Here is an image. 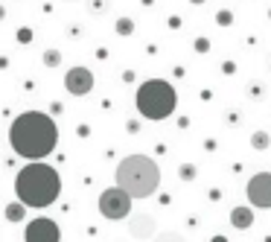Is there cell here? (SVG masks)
<instances>
[{
	"label": "cell",
	"mask_w": 271,
	"mask_h": 242,
	"mask_svg": "<svg viewBox=\"0 0 271 242\" xmlns=\"http://www.w3.org/2000/svg\"><path fill=\"white\" fill-rule=\"evenodd\" d=\"M9 143L21 158H27L30 163L47 158L59 143V125L53 117L41 114V111H24L18 114L9 125Z\"/></svg>",
	"instance_id": "obj_1"
},
{
	"label": "cell",
	"mask_w": 271,
	"mask_h": 242,
	"mask_svg": "<svg viewBox=\"0 0 271 242\" xmlns=\"http://www.w3.org/2000/svg\"><path fill=\"white\" fill-rule=\"evenodd\" d=\"M15 196L27 207H50L61 196V175L44 161L27 163L15 175Z\"/></svg>",
	"instance_id": "obj_2"
},
{
	"label": "cell",
	"mask_w": 271,
	"mask_h": 242,
	"mask_svg": "<svg viewBox=\"0 0 271 242\" xmlns=\"http://www.w3.org/2000/svg\"><path fill=\"white\" fill-rule=\"evenodd\" d=\"M114 181L120 190H125L131 199H149L160 187V166L149 155H128L117 163Z\"/></svg>",
	"instance_id": "obj_3"
},
{
	"label": "cell",
	"mask_w": 271,
	"mask_h": 242,
	"mask_svg": "<svg viewBox=\"0 0 271 242\" xmlns=\"http://www.w3.org/2000/svg\"><path fill=\"white\" fill-rule=\"evenodd\" d=\"M134 105L146 120H166L178 108V93L166 79H146L134 93Z\"/></svg>",
	"instance_id": "obj_4"
},
{
	"label": "cell",
	"mask_w": 271,
	"mask_h": 242,
	"mask_svg": "<svg viewBox=\"0 0 271 242\" xmlns=\"http://www.w3.org/2000/svg\"><path fill=\"white\" fill-rule=\"evenodd\" d=\"M99 213H102L105 219H111V222L125 219V216L131 213V196H128L125 190H120V187L102 190V196H99Z\"/></svg>",
	"instance_id": "obj_5"
},
{
	"label": "cell",
	"mask_w": 271,
	"mask_h": 242,
	"mask_svg": "<svg viewBox=\"0 0 271 242\" xmlns=\"http://www.w3.org/2000/svg\"><path fill=\"white\" fill-rule=\"evenodd\" d=\"M24 242H61V228L56 225V219L38 216L24 228Z\"/></svg>",
	"instance_id": "obj_6"
},
{
	"label": "cell",
	"mask_w": 271,
	"mask_h": 242,
	"mask_svg": "<svg viewBox=\"0 0 271 242\" xmlns=\"http://www.w3.org/2000/svg\"><path fill=\"white\" fill-rule=\"evenodd\" d=\"M245 196H248V202L254 207L271 210V172H257L245 187Z\"/></svg>",
	"instance_id": "obj_7"
},
{
	"label": "cell",
	"mask_w": 271,
	"mask_h": 242,
	"mask_svg": "<svg viewBox=\"0 0 271 242\" xmlns=\"http://www.w3.org/2000/svg\"><path fill=\"white\" fill-rule=\"evenodd\" d=\"M64 88L70 96H88L90 88H93V73L88 67H70L64 73Z\"/></svg>",
	"instance_id": "obj_8"
},
{
	"label": "cell",
	"mask_w": 271,
	"mask_h": 242,
	"mask_svg": "<svg viewBox=\"0 0 271 242\" xmlns=\"http://www.w3.org/2000/svg\"><path fill=\"white\" fill-rule=\"evenodd\" d=\"M128 234H131L134 240L157 237V222H155V216H149V213H137V216H131V219H128Z\"/></svg>",
	"instance_id": "obj_9"
},
{
	"label": "cell",
	"mask_w": 271,
	"mask_h": 242,
	"mask_svg": "<svg viewBox=\"0 0 271 242\" xmlns=\"http://www.w3.org/2000/svg\"><path fill=\"white\" fill-rule=\"evenodd\" d=\"M231 225H233L236 231H248V228L254 225V210H251L248 204H236V207L231 210Z\"/></svg>",
	"instance_id": "obj_10"
},
{
	"label": "cell",
	"mask_w": 271,
	"mask_h": 242,
	"mask_svg": "<svg viewBox=\"0 0 271 242\" xmlns=\"http://www.w3.org/2000/svg\"><path fill=\"white\" fill-rule=\"evenodd\" d=\"M251 146H254L257 152L269 149V146H271V134H269V131H254V134H251Z\"/></svg>",
	"instance_id": "obj_11"
},
{
	"label": "cell",
	"mask_w": 271,
	"mask_h": 242,
	"mask_svg": "<svg viewBox=\"0 0 271 242\" xmlns=\"http://www.w3.org/2000/svg\"><path fill=\"white\" fill-rule=\"evenodd\" d=\"M24 213H27V204L18 202V204H9V207H6V219H9V222H21Z\"/></svg>",
	"instance_id": "obj_12"
},
{
	"label": "cell",
	"mask_w": 271,
	"mask_h": 242,
	"mask_svg": "<svg viewBox=\"0 0 271 242\" xmlns=\"http://www.w3.org/2000/svg\"><path fill=\"white\" fill-rule=\"evenodd\" d=\"M88 9L93 12V15H102V12L111 9V0H88Z\"/></svg>",
	"instance_id": "obj_13"
},
{
	"label": "cell",
	"mask_w": 271,
	"mask_h": 242,
	"mask_svg": "<svg viewBox=\"0 0 271 242\" xmlns=\"http://www.w3.org/2000/svg\"><path fill=\"white\" fill-rule=\"evenodd\" d=\"M155 242H187V240L181 237L178 231H163V234H157V237H155Z\"/></svg>",
	"instance_id": "obj_14"
},
{
	"label": "cell",
	"mask_w": 271,
	"mask_h": 242,
	"mask_svg": "<svg viewBox=\"0 0 271 242\" xmlns=\"http://www.w3.org/2000/svg\"><path fill=\"white\" fill-rule=\"evenodd\" d=\"M44 64H47V67H59L61 64V53L59 50H44Z\"/></svg>",
	"instance_id": "obj_15"
},
{
	"label": "cell",
	"mask_w": 271,
	"mask_h": 242,
	"mask_svg": "<svg viewBox=\"0 0 271 242\" xmlns=\"http://www.w3.org/2000/svg\"><path fill=\"white\" fill-rule=\"evenodd\" d=\"M117 32H120V35H131V32H134V21H131V18H120V21H117Z\"/></svg>",
	"instance_id": "obj_16"
},
{
	"label": "cell",
	"mask_w": 271,
	"mask_h": 242,
	"mask_svg": "<svg viewBox=\"0 0 271 242\" xmlns=\"http://www.w3.org/2000/svg\"><path fill=\"white\" fill-rule=\"evenodd\" d=\"M216 21H219L222 27H228V24H231V12H219V15H216Z\"/></svg>",
	"instance_id": "obj_17"
},
{
	"label": "cell",
	"mask_w": 271,
	"mask_h": 242,
	"mask_svg": "<svg viewBox=\"0 0 271 242\" xmlns=\"http://www.w3.org/2000/svg\"><path fill=\"white\" fill-rule=\"evenodd\" d=\"M18 38H21V44H27V41L32 38V32L30 30H21V32H18Z\"/></svg>",
	"instance_id": "obj_18"
},
{
	"label": "cell",
	"mask_w": 271,
	"mask_h": 242,
	"mask_svg": "<svg viewBox=\"0 0 271 242\" xmlns=\"http://www.w3.org/2000/svg\"><path fill=\"white\" fill-rule=\"evenodd\" d=\"M181 175H184V178H193V175H195V169H193V166H184V169H181Z\"/></svg>",
	"instance_id": "obj_19"
},
{
	"label": "cell",
	"mask_w": 271,
	"mask_h": 242,
	"mask_svg": "<svg viewBox=\"0 0 271 242\" xmlns=\"http://www.w3.org/2000/svg\"><path fill=\"white\" fill-rule=\"evenodd\" d=\"M210 242H228V240H225V237H213Z\"/></svg>",
	"instance_id": "obj_20"
},
{
	"label": "cell",
	"mask_w": 271,
	"mask_h": 242,
	"mask_svg": "<svg viewBox=\"0 0 271 242\" xmlns=\"http://www.w3.org/2000/svg\"><path fill=\"white\" fill-rule=\"evenodd\" d=\"M190 3H198V6H201V3H204V0H190Z\"/></svg>",
	"instance_id": "obj_21"
},
{
	"label": "cell",
	"mask_w": 271,
	"mask_h": 242,
	"mask_svg": "<svg viewBox=\"0 0 271 242\" xmlns=\"http://www.w3.org/2000/svg\"><path fill=\"white\" fill-rule=\"evenodd\" d=\"M64 3H76V0H64Z\"/></svg>",
	"instance_id": "obj_22"
}]
</instances>
